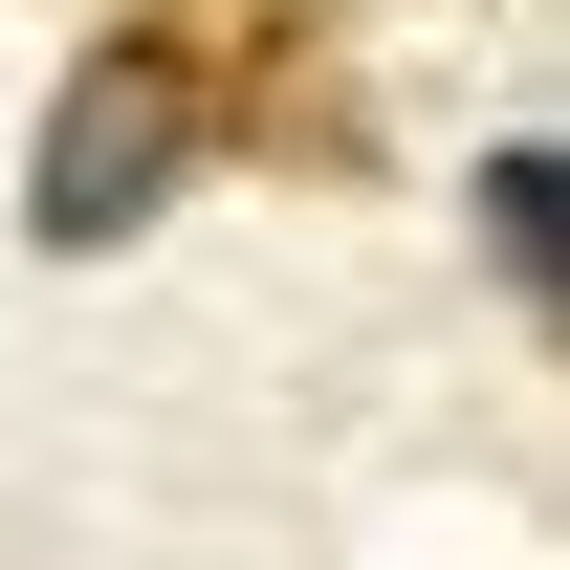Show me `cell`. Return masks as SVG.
Instances as JSON below:
<instances>
[{
  "mask_svg": "<svg viewBox=\"0 0 570 570\" xmlns=\"http://www.w3.org/2000/svg\"><path fill=\"white\" fill-rule=\"evenodd\" d=\"M483 264H504V307H527V330H570V176H549V132L483 154Z\"/></svg>",
  "mask_w": 570,
  "mask_h": 570,
  "instance_id": "obj_2",
  "label": "cell"
},
{
  "mask_svg": "<svg viewBox=\"0 0 570 570\" xmlns=\"http://www.w3.org/2000/svg\"><path fill=\"white\" fill-rule=\"evenodd\" d=\"M176 176H198V67H176L154 22H110L67 67V110H45V154H22V242H45V264H110Z\"/></svg>",
  "mask_w": 570,
  "mask_h": 570,
  "instance_id": "obj_1",
  "label": "cell"
}]
</instances>
